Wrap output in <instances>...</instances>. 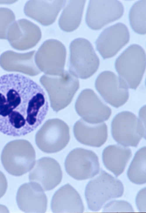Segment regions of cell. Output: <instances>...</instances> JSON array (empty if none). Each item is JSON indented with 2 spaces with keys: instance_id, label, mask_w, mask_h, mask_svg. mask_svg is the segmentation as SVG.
I'll use <instances>...</instances> for the list:
<instances>
[{
  "instance_id": "obj_1",
  "label": "cell",
  "mask_w": 146,
  "mask_h": 213,
  "mask_svg": "<svg viewBox=\"0 0 146 213\" xmlns=\"http://www.w3.org/2000/svg\"><path fill=\"white\" fill-rule=\"evenodd\" d=\"M42 88L29 78L12 73L0 77V132L14 137L35 130L48 109Z\"/></svg>"
},
{
  "instance_id": "obj_2",
  "label": "cell",
  "mask_w": 146,
  "mask_h": 213,
  "mask_svg": "<svg viewBox=\"0 0 146 213\" xmlns=\"http://www.w3.org/2000/svg\"><path fill=\"white\" fill-rule=\"evenodd\" d=\"M124 190L121 181L101 170L86 187L85 195L88 208L98 212L108 201L121 197Z\"/></svg>"
},
{
  "instance_id": "obj_3",
  "label": "cell",
  "mask_w": 146,
  "mask_h": 213,
  "mask_svg": "<svg viewBox=\"0 0 146 213\" xmlns=\"http://www.w3.org/2000/svg\"><path fill=\"white\" fill-rule=\"evenodd\" d=\"M40 81L47 92L51 107L56 112L70 103L79 85L78 78L67 71L61 76L44 75Z\"/></svg>"
},
{
  "instance_id": "obj_4",
  "label": "cell",
  "mask_w": 146,
  "mask_h": 213,
  "mask_svg": "<svg viewBox=\"0 0 146 213\" xmlns=\"http://www.w3.org/2000/svg\"><path fill=\"white\" fill-rule=\"evenodd\" d=\"M36 154L32 144L24 139H18L8 143L1 154L2 164L10 174L19 176L27 173L33 167Z\"/></svg>"
},
{
  "instance_id": "obj_5",
  "label": "cell",
  "mask_w": 146,
  "mask_h": 213,
  "mask_svg": "<svg viewBox=\"0 0 146 213\" xmlns=\"http://www.w3.org/2000/svg\"><path fill=\"white\" fill-rule=\"evenodd\" d=\"M69 71L77 78L87 79L98 70L100 60L91 43L86 39L76 38L70 43Z\"/></svg>"
},
{
  "instance_id": "obj_6",
  "label": "cell",
  "mask_w": 146,
  "mask_h": 213,
  "mask_svg": "<svg viewBox=\"0 0 146 213\" xmlns=\"http://www.w3.org/2000/svg\"><path fill=\"white\" fill-rule=\"evenodd\" d=\"M115 68L128 87L136 89L140 84L146 67V55L140 45L130 46L117 58Z\"/></svg>"
},
{
  "instance_id": "obj_7",
  "label": "cell",
  "mask_w": 146,
  "mask_h": 213,
  "mask_svg": "<svg viewBox=\"0 0 146 213\" xmlns=\"http://www.w3.org/2000/svg\"><path fill=\"white\" fill-rule=\"evenodd\" d=\"M111 126L113 139L123 146L136 147L142 137H145V125L130 111H124L116 115Z\"/></svg>"
},
{
  "instance_id": "obj_8",
  "label": "cell",
  "mask_w": 146,
  "mask_h": 213,
  "mask_svg": "<svg viewBox=\"0 0 146 213\" xmlns=\"http://www.w3.org/2000/svg\"><path fill=\"white\" fill-rule=\"evenodd\" d=\"M70 138L69 128L64 121L59 119L46 121L37 132L36 143L42 151L54 153L64 148Z\"/></svg>"
},
{
  "instance_id": "obj_9",
  "label": "cell",
  "mask_w": 146,
  "mask_h": 213,
  "mask_svg": "<svg viewBox=\"0 0 146 213\" xmlns=\"http://www.w3.org/2000/svg\"><path fill=\"white\" fill-rule=\"evenodd\" d=\"M66 50L60 41L50 39L44 41L35 54V63L46 75L61 76L65 72Z\"/></svg>"
},
{
  "instance_id": "obj_10",
  "label": "cell",
  "mask_w": 146,
  "mask_h": 213,
  "mask_svg": "<svg viewBox=\"0 0 146 213\" xmlns=\"http://www.w3.org/2000/svg\"><path fill=\"white\" fill-rule=\"evenodd\" d=\"M65 170L71 177L78 180L91 178L98 174L100 165L98 156L93 151L77 148L67 155L65 163Z\"/></svg>"
},
{
  "instance_id": "obj_11",
  "label": "cell",
  "mask_w": 146,
  "mask_h": 213,
  "mask_svg": "<svg viewBox=\"0 0 146 213\" xmlns=\"http://www.w3.org/2000/svg\"><path fill=\"white\" fill-rule=\"evenodd\" d=\"M95 87L105 101L115 107L123 105L128 99L127 83L112 72L106 71L100 73L96 79Z\"/></svg>"
},
{
  "instance_id": "obj_12",
  "label": "cell",
  "mask_w": 146,
  "mask_h": 213,
  "mask_svg": "<svg viewBox=\"0 0 146 213\" xmlns=\"http://www.w3.org/2000/svg\"><path fill=\"white\" fill-rule=\"evenodd\" d=\"M124 7L118 0H90L86 17L88 26L98 30L107 24L120 18Z\"/></svg>"
},
{
  "instance_id": "obj_13",
  "label": "cell",
  "mask_w": 146,
  "mask_h": 213,
  "mask_svg": "<svg viewBox=\"0 0 146 213\" xmlns=\"http://www.w3.org/2000/svg\"><path fill=\"white\" fill-rule=\"evenodd\" d=\"M75 109L82 119L93 124L107 120L112 113L111 109L90 89L81 92L76 102Z\"/></svg>"
},
{
  "instance_id": "obj_14",
  "label": "cell",
  "mask_w": 146,
  "mask_h": 213,
  "mask_svg": "<svg viewBox=\"0 0 146 213\" xmlns=\"http://www.w3.org/2000/svg\"><path fill=\"white\" fill-rule=\"evenodd\" d=\"M41 37V31L38 26L22 19L14 21L10 26L6 39L13 48L24 50L35 46Z\"/></svg>"
},
{
  "instance_id": "obj_15",
  "label": "cell",
  "mask_w": 146,
  "mask_h": 213,
  "mask_svg": "<svg viewBox=\"0 0 146 213\" xmlns=\"http://www.w3.org/2000/svg\"><path fill=\"white\" fill-rule=\"evenodd\" d=\"M129 39L127 26L117 23L102 32L95 42L96 49L104 59L110 58L126 44Z\"/></svg>"
},
{
  "instance_id": "obj_16",
  "label": "cell",
  "mask_w": 146,
  "mask_h": 213,
  "mask_svg": "<svg viewBox=\"0 0 146 213\" xmlns=\"http://www.w3.org/2000/svg\"><path fill=\"white\" fill-rule=\"evenodd\" d=\"M29 180L44 190L53 189L61 182L62 174L60 166L55 159L44 157L37 160L31 170Z\"/></svg>"
},
{
  "instance_id": "obj_17",
  "label": "cell",
  "mask_w": 146,
  "mask_h": 213,
  "mask_svg": "<svg viewBox=\"0 0 146 213\" xmlns=\"http://www.w3.org/2000/svg\"><path fill=\"white\" fill-rule=\"evenodd\" d=\"M16 201L19 209L26 213H45L47 200L43 189L33 182L26 183L20 187Z\"/></svg>"
},
{
  "instance_id": "obj_18",
  "label": "cell",
  "mask_w": 146,
  "mask_h": 213,
  "mask_svg": "<svg viewBox=\"0 0 146 213\" xmlns=\"http://www.w3.org/2000/svg\"><path fill=\"white\" fill-rule=\"evenodd\" d=\"M65 0H30L25 4L24 12L27 16L42 25L48 26L55 20Z\"/></svg>"
},
{
  "instance_id": "obj_19",
  "label": "cell",
  "mask_w": 146,
  "mask_h": 213,
  "mask_svg": "<svg viewBox=\"0 0 146 213\" xmlns=\"http://www.w3.org/2000/svg\"><path fill=\"white\" fill-rule=\"evenodd\" d=\"M35 53L34 50L25 53L6 51L0 56V66L7 71L17 72L30 76L37 75L41 71L35 63Z\"/></svg>"
},
{
  "instance_id": "obj_20",
  "label": "cell",
  "mask_w": 146,
  "mask_h": 213,
  "mask_svg": "<svg viewBox=\"0 0 146 213\" xmlns=\"http://www.w3.org/2000/svg\"><path fill=\"white\" fill-rule=\"evenodd\" d=\"M73 133L78 142L95 147L102 146L106 141L108 136L107 126L105 123L91 124L82 119L75 124Z\"/></svg>"
},
{
  "instance_id": "obj_21",
  "label": "cell",
  "mask_w": 146,
  "mask_h": 213,
  "mask_svg": "<svg viewBox=\"0 0 146 213\" xmlns=\"http://www.w3.org/2000/svg\"><path fill=\"white\" fill-rule=\"evenodd\" d=\"M51 207L54 213L83 212L84 210L79 193L68 184L55 193L51 200Z\"/></svg>"
},
{
  "instance_id": "obj_22",
  "label": "cell",
  "mask_w": 146,
  "mask_h": 213,
  "mask_svg": "<svg viewBox=\"0 0 146 213\" xmlns=\"http://www.w3.org/2000/svg\"><path fill=\"white\" fill-rule=\"evenodd\" d=\"M132 155L129 148L119 145H111L103 150L102 160L106 168L118 177L124 170Z\"/></svg>"
},
{
  "instance_id": "obj_23",
  "label": "cell",
  "mask_w": 146,
  "mask_h": 213,
  "mask_svg": "<svg viewBox=\"0 0 146 213\" xmlns=\"http://www.w3.org/2000/svg\"><path fill=\"white\" fill-rule=\"evenodd\" d=\"M85 2V0L68 1L59 20V25L62 30L70 32L78 28L81 21Z\"/></svg>"
},
{
  "instance_id": "obj_24",
  "label": "cell",
  "mask_w": 146,
  "mask_h": 213,
  "mask_svg": "<svg viewBox=\"0 0 146 213\" xmlns=\"http://www.w3.org/2000/svg\"><path fill=\"white\" fill-rule=\"evenodd\" d=\"M146 147L139 149L136 153L127 171V176L134 183L141 185L145 183Z\"/></svg>"
},
{
  "instance_id": "obj_25",
  "label": "cell",
  "mask_w": 146,
  "mask_h": 213,
  "mask_svg": "<svg viewBox=\"0 0 146 213\" xmlns=\"http://www.w3.org/2000/svg\"><path fill=\"white\" fill-rule=\"evenodd\" d=\"M146 1L140 0L135 3L129 13L131 26L136 33L140 34L146 33Z\"/></svg>"
},
{
  "instance_id": "obj_26",
  "label": "cell",
  "mask_w": 146,
  "mask_h": 213,
  "mask_svg": "<svg viewBox=\"0 0 146 213\" xmlns=\"http://www.w3.org/2000/svg\"><path fill=\"white\" fill-rule=\"evenodd\" d=\"M15 16L11 10L0 8V39H7L8 31L10 26L15 21Z\"/></svg>"
},
{
  "instance_id": "obj_27",
  "label": "cell",
  "mask_w": 146,
  "mask_h": 213,
  "mask_svg": "<svg viewBox=\"0 0 146 213\" xmlns=\"http://www.w3.org/2000/svg\"><path fill=\"white\" fill-rule=\"evenodd\" d=\"M104 212H131L133 209L128 202L123 200H113L109 202L104 207Z\"/></svg>"
},
{
  "instance_id": "obj_28",
  "label": "cell",
  "mask_w": 146,
  "mask_h": 213,
  "mask_svg": "<svg viewBox=\"0 0 146 213\" xmlns=\"http://www.w3.org/2000/svg\"><path fill=\"white\" fill-rule=\"evenodd\" d=\"M136 203L139 211L146 212V189L141 190L138 194L136 199Z\"/></svg>"
},
{
  "instance_id": "obj_29",
  "label": "cell",
  "mask_w": 146,
  "mask_h": 213,
  "mask_svg": "<svg viewBox=\"0 0 146 213\" xmlns=\"http://www.w3.org/2000/svg\"><path fill=\"white\" fill-rule=\"evenodd\" d=\"M7 182L4 174L0 171V198L6 193L7 188Z\"/></svg>"
}]
</instances>
